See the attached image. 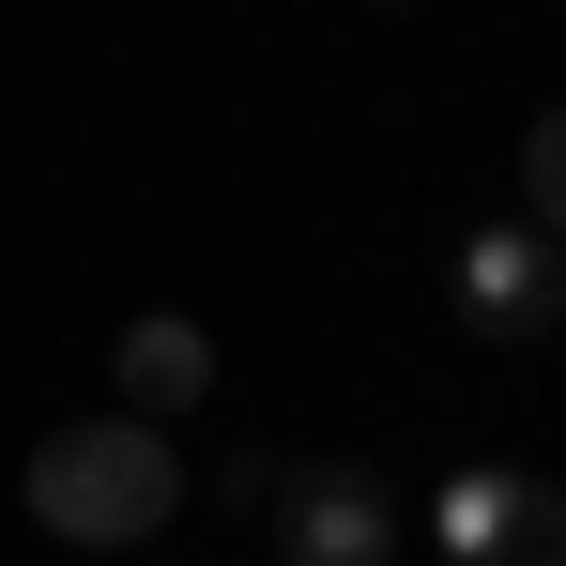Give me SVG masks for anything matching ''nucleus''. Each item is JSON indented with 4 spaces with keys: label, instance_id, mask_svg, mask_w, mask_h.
<instances>
[{
    "label": "nucleus",
    "instance_id": "nucleus-6",
    "mask_svg": "<svg viewBox=\"0 0 566 566\" xmlns=\"http://www.w3.org/2000/svg\"><path fill=\"white\" fill-rule=\"evenodd\" d=\"M521 230L566 245V107H536V138H521Z\"/></svg>",
    "mask_w": 566,
    "mask_h": 566
},
{
    "label": "nucleus",
    "instance_id": "nucleus-1",
    "mask_svg": "<svg viewBox=\"0 0 566 566\" xmlns=\"http://www.w3.org/2000/svg\"><path fill=\"white\" fill-rule=\"evenodd\" d=\"M31 521L77 536V552H138L185 521V444L138 429V413H93V429H46L31 444Z\"/></svg>",
    "mask_w": 566,
    "mask_h": 566
},
{
    "label": "nucleus",
    "instance_id": "nucleus-3",
    "mask_svg": "<svg viewBox=\"0 0 566 566\" xmlns=\"http://www.w3.org/2000/svg\"><path fill=\"white\" fill-rule=\"evenodd\" d=\"M460 322H474V337H552V322H566V245L521 230V214L460 230Z\"/></svg>",
    "mask_w": 566,
    "mask_h": 566
},
{
    "label": "nucleus",
    "instance_id": "nucleus-4",
    "mask_svg": "<svg viewBox=\"0 0 566 566\" xmlns=\"http://www.w3.org/2000/svg\"><path fill=\"white\" fill-rule=\"evenodd\" d=\"M276 521H291V566H398V490H382L368 460L276 474Z\"/></svg>",
    "mask_w": 566,
    "mask_h": 566
},
{
    "label": "nucleus",
    "instance_id": "nucleus-5",
    "mask_svg": "<svg viewBox=\"0 0 566 566\" xmlns=\"http://www.w3.org/2000/svg\"><path fill=\"white\" fill-rule=\"evenodd\" d=\"M199 398H214V337H199L185 306L123 322V413H138V429H169V413H199Z\"/></svg>",
    "mask_w": 566,
    "mask_h": 566
},
{
    "label": "nucleus",
    "instance_id": "nucleus-2",
    "mask_svg": "<svg viewBox=\"0 0 566 566\" xmlns=\"http://www.w3.org/2000/svg\"><path fill=\"white\" fill-rule=\"evenodd\" d=\"M429 536H444V566H566V474L460 460L429 490Z\"/></svg>",
    "mask_w": 566,
    "mask_h": 566
}]
</instances>
